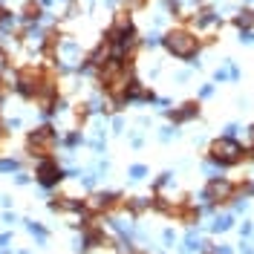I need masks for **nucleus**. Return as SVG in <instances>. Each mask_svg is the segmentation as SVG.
Masks as SVG:
<instances>
[{"label": "nucleus", "mask_w": 254, "mask_h": 254, "mask_svg": "<svg viewBox=\"0 0 254 254\" xmlns=\"http://www.w3.org/2000/svg\"><path fill=\"white\" fill-rule=\"evenodd\" d=\"M208 162L220 165V168H234L240 162H246V147L234 139V136H220L208 147Z\"/></svg>", "instance_id": "nucleus-1"}, {"label": "nucleus", "mask_w": 254, "mask_h": 254, "mask_svg": "<svg viewBox=\"0 0 254 254\" xmlns=\"http://www.w3.org/2000/svg\"><path fill=\"white\" fill-rule=\"evenodd\" d=\"M162 44H165V49H168L174 58H182V61L196 58V52L202 49V41L188 29H171L165 38H162Z\"/></svg>", "instance_id": "nucleus-2"}, {"label": "nucleus", "mask_w": 254, "mask_h": 254, "mask_svg": "<svg viewBox=\"0 0 254 254\" xmlns=\"http://www.w3.org/2000/svg\"><path fill=\"white\" fill-rule=\"evenodd\" d=\"M55 144H58V136H55V127L49 125H41L35 127L29 136H26V153H29L32 159H49L52 153H55Z\"/></svg>", "instance_id": "nucleus-3"}, {"label": "nucleus", "mask_w": 254, "mask_h": 254, "mask_svg": "<svg viewBox=\"0 0 254 254\" xmlns=\"http://www.w3.org/2000/svg\"><path fill=\"white\" fill-rule=\"evenodd\" d=\"M202 196L208 199V205L211 208L231 205L234 199H240L237 196V182H231V179H225V176H214V179H208Z\"/></svg>", "instance_id": "nucleus-4"}, {"label": "nucleus", "mask_w": 254, "mask_h": 254, "mask_svg": "<svg viewBox=\"0 0 254 254\" xmlns=\"http://www.w3.org/2000/svg\"><path fill=\"white\" fill-rule=\"evenodd\" d=\"M35 176H38V182H41L44 188H55V185H58V182L64 179V171L58 168L55 156H49V159H41V162H38V168H35Z\"/></svg>", "instance_id": "nucleus-5"}, {"label": "nucleus", "mask_w": 254, "mask_h": 254, "mask_svg": "<svg viewBox=\"0 0 254 254\" xmlns=\"http://www.w3.org/2000/svg\"><path fill=\"white\" fill-rule=\"evenodd\" d=\"M199 116V101H185L182 107H176V110L168 113V119L176 122V125H182V122H190V119H196Z\"/></svg>", "instance_id": "nucleus-6"}, {"label": "nucleus", "mask_w": 254, "mask_h": 254, "mask_svg": "<svg viewBox=\"0 0 254 254\" xmlns=\"http://www.w3.org/2000/svg\"><path fill=\"white\" fill-rule=\"evenodd\" d=\"M234 26H240V29H252L254 26V9H243V12L234 17Z\"/></svg>", "instance_id": "nucleus-7"}, {"label": "nucleus", "mask_w": 254, "mask_h": 254, "mask_svg": "<svg viewBox=\"0 0 254 254\" xmlns=\"http://www.w3.org/2000/svg\"><path fill=\"white\" fill-rule=\"evenodd\" d=\"M90 119V104H75V125L84 127Z\"/></svg>", "instance_id": "nucleus-8"}, {"label": "nucleus", "mask_w": 254, "mask_h": 254, "mask_svg": "<svg viewBox=\"0 0 254 254\" xmlns=\"http://www.w3.org/2000/svg\"><path fill=\"white\" fill-rule=\"evenodd\" d=\"M41 15V6H38V3H26V6H23V17H26V20H32V17H38Z\"/></svg>", "instance_id": "nucleus-9"}, {"label": "nucleus", "mask_w": 254, "mask_h": 254, "mask_svg": "<svg viewBox=\"0 0 254 254\" xmlns=\"http://www.w3.org/2000/svg\"><path fill=\"white\" fill-rule=\"evenodd\" d=\"M17 162L15 159H0V171H15Z\"/></svg>", "instance_id": "nucleus-10"}, {"label": "nucleus", "mask_w": 254, "mask_h": 254, "mask_svg": "<svg viewBox=\"0 0 254 254\" xmlns=\"http://www.w3.org/2000/svg\"><path fill=\"white\" fill-rule=\"evenodd\" d=\"M130 174H133V179H142V176H144V168H142V165H136Z\"/></svg>", "instance_id": "nucleus-11"}, {"label": "nucleus", "mask_w": 254, "mask_h": 254, "mask_svg": "<svg viewBox=\"0 0 254 254\" xmlns=\"http://www.w3.org/2000/svg\"><path fill=\"white\" fill-rule=\"evenodd\" d=\"M6 90H9V87H6V81H3V75H0V98L6 95Z\"/></svg>", "instance_id": "nucleus-12"}, {"label": "nucleus", "mask_w": 254, "mask_h": 254, "mask_svg": "<svg viewBox=\"0 0 254 254\" xmlns=\"http://www.w3.org/2000/svg\"><path fill=\"white\" fill-rule=\"evenodd\" d=\"M202 254H217V252H202Z\"/></svg>", "instance_id": "nucleus-13"}, {"label": "nucleus", "mask_w": 254, "mask_h": 254, "mask_svg": "<svg viewBox=\"0 0 254 254\" xmlns=\"http://www.w3.org/2000/svg\"><path fill=\"white\" fill-rule=\"evenodd\" d=\"M0 125H3V122H0Z\"/></svg>", "instance_id": "nucleus-14"}]
</instances>
